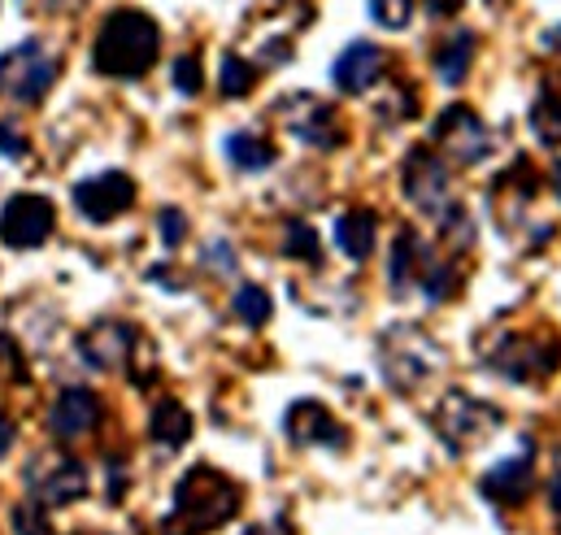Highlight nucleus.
I'll return each mask as SVG.
<instances>
[{"label":"nucleus","mask_w":561,"mask_h":535,"mask_svg":"<svg viewBox=\"0 0 561 535\" xmlns=\"http://www.w3.org/2000/svg\"><path fill=\"white\" fill-rule=\"evenodd\" d=\"M275 118H279L283 127L296 135L300 144H309V148H340L335 110L322 105L318 96H283Z\"/></svg>","instance_id":"nucleus-12"},{"label":"nucleus","mask_w":561,"mask_h":535,"mask_svg":"<svg viewBox=\"0 0 561 535\" xmlns=\"http://www.w3.org/2000/svg\"><path fill=\"white\" fill-rule=\"evenodd\" d=\"M422 253H426V249L419 244L414 231H401V236H397V244H392V266H388V274H392V292H405L410 283H419Z\"/></svg>","instance_id":"nucleus-22"},{"label":"nucleus","mask_w":561,"mask_h":535,"mask_svg":"<svg viewBox=\"0 0 561 535\" xmlns=\"http://www.w3.org/2000/svg\"><path fill=\"white\" fill-rule=\"evenodd\" d=\"M553 192L561 196V166H553Z\"/></svg>","instance_id":"nucleus-37"},{"label":"nucleus","mask_w":561,"mask_h":535,"mask_svg":"<svg viewBox=\"0 0 561 535\" xmlns=\"http://www.w3.org/2000/svg\"><path fill=\"white\" fill-rule=\"evenodd\" d=\"M253 83H257V70H253L244 57L227 53V61H222V92H227V96H249Z\"/></svg>","instance_id":"nucleus-26"},{"label":"nucleus","mask_w":561,"mask_h":535,"mask_svg":"<svg viewBox=\"0 0 561 535\" xmlns=\"http://www.w3.org/2000/svg\"><path fill=\"white\" fill-rule=\"evenodd\" d=\"M13 440H18V431H13V422H9L4 413H0V457H4L9 448H13Z\"/></svg>","instance_id":"nucleus-34"},{"label":"nucleus","mask_w":561,"mask_h":535,"mask_svg":"<svg viewBox=\"0 0 561 535\" xmlns=\"http://www.w3.org/2000/svg\"><path fill=\"white\" fill-rule=\"evenodd\" d=\"M370 18L379 26H388V31H397V26H405L414 18V0H370Z\"/></svg>","instance_id":"nucleus-27"},{"label":"nucleus","mask_w":561,"mask_h":535,"mask_svg":"<svg viewBox=\"0 0 561 535\" xmlns=\"http://www.w3.org/2000/svg\"><path fill=\"white\" fill-rule=\"evenodd\" d=\"M283 253H287V258H300V262H309V266L322 262V249H318L313 227H309V223H296V218L283 227Z\"/></svg>","instance_id":"nucleus-24"},{"label":"nucleus","mask_w":561,"mask_h":535,"mask_svg":"<svg viewBox=\"0 0 561 535\" xmlns=\"http://www.w3.org/2000/svg\"><path fill=\"white\" fill-rule=\"evenodd\" d=\"M240 510V488L218 475L214 466H196L174 488V510L165 519L170 535H205L222 523H231Z\"/></svg>","instance_id":"nucleus-2"},{"label":"nucleus","mask_w":561,"mask_h":535,"mask_svg":"<svg viewBox=\"0 0 561 535\" xmlns=\"http://www.w3.org/2000/svg\"><path fill=\"white\" fill-rule=\"evenodd\" d=\"M26 492L35 505L61 510L88 492V470H83V462L66 457V453H44L26 466Z\"/></svg>","instance_id":"nucleus-5"},{"label":"nucleus","mask_w":561,"mask_h":535,"mask_svg":"<svg viewBox=\"0 0 561 535\" xmlns=\"http://www.w3.org/2000/svg\"><path fill=\"white\" fill-rule=\"evenodd\" d=\"M496 426H501V413L492 405L466 397V392H448L444 405L435 409V431L444 435V444L453 453H466V448L483 444L488 435H496Z\"/></svg>","instance_id":"nucleus-6"},{"label":"nucleus","mask_w":561,"mask_h":535,"mask_svg":"<svg viewBox=\"0 0 561 535\" xmlns=\"http://www.w3.org/2000/svg\"><path fill=\"white\" fill-rule=\"evenodd\" d=\"M545 44H549V48H561V26H553V31H549V39H545Z\"/></svg>","instance_id":"nucleus-36"},{"label":"nucleus","mask_w":561,"mask_h":535,"mask_svg":"<svg viewBox=\"0 0 561 535\" xmlns=\"http://www.w3.org/2000/svg\"><path fill=\"white\" fill-rule=\"evenodd\" d=\"M283 431H287V440L291 444H300V448H309V444H327V448H340V444H348V431L331 418V409L318 401H296L287 409V418H283Z\"/></svg>","instance_id":"nucleus-14"},{"label":"nucleus","mask_w":561,"mask_h":535,"mask_svg":"<svg viewBox=\"0 0 561 535\" xmlns=\"http://www.w3.org/2000/svg\"><path fill=\"white\" fill-rule=\"evenodd\" d=\"M227 157H231L236 170L253 174V170H266V166L275 161V144L253 132H236V135H227Z\"/></svg>","instance_id":"nucleus-20"},{"label":"nucleus","mask_w":561,"mask_h":535,"mask_svg":"<svg viewBox=\"0 0 561 535\" xmlns=\"http://www.w3.org/2000/svg\"><path fill=\"white\" fill-rule=\"evenodd\" d=\"M57 53H48L39 39L13 44L9 53H0V101L13 105H35L48 96V88L57 83Z\"/></svg>","instance_id":"nucleus-3"},{"label":"nucleus","mask_w":561,"mask_h":535,"mask_svg":"<svg viewBox=\"0 0 561 535\" xmlns=\"http://www.w3.org/2000/svg\"><path fill=\"white\" fill-rule=\"evenodd\" d=\"M383 61H388V57H383V48H379V44L357 39V44H348V48L335 57L331 79H335V88H340L344 96H362V92H370V88L379 83Z\"/></svg>","instance_id":"nucleus-15"},{"label":"nucleus","mask_w":561,"mask_h":535,"mask_svg":"<svg viewBox=\"0 0 561 535\" xmlns=\"http://www.w3.org/2000/svg\"><path fill=\"white\" fill-rule=\"evenodd\" d=\"M152 440L161 444V448H183L187 444V435H192V418H187V409L179 401H161L152 409Z\"/></svg>","instance_id":"nucleus-21"},{"label":"nucleus","mask_w":561,"mask_h":535,"mask_svg":"<svg viewBox=\"0 0 561 535\" xmlns=\"http://www.w3.org/2000/svg\"><path fill=\"white\" fill-rule=\"evenodd\" d=\"M157 231H161V244H165V249H179V244H183V236H187V218H183L179 209H161Z\"/></svg>","instance_id":"nucleus-29"},{"label":"nucleus","mask_w":561,"mask_h":535,"mask_svg":"<svg viewBox=\"0 0 561 535\" xmlns=\"http://www.w3.org/2000/svg\"><path fill=\"white\" fill-rule=\"evenodd\" d=\"M375 231H379V218H375L370 209H348V214H340V223H335V244H340L344 258L366 262V258L375 253Z\"/></svg>","instance_id":"nucleus-18"},{"label":"nucleus","mask_w":561,"mask_h":535,"mask_svg":"<svg viewBox=\"0 0 561 535\" xmlns=\"http://www.w3.org/2000/svg\"><path fill=\"white\" fill-rule=\"evenodd\" d=\"M492 371H501L514 384H531V379H549L561 366V335L553 340H536V335H510L501 349H492L488 357Z\"/></svg>","instance_id":"nucleus-7"},{"label":"nucleus","mask_w":561,"mask_h":535,"mask_svg":"<svg viewBox=\"0 0 561 535\" xmlns=\"http://www.w3.org/2000/svg\"><path fill=\"white\" fill-rule=\"evenodd\" d=\"M131 201H136V183L123 170H105V174L75 183V205L88 223H114L118 214L131 209Z\"/></svg>","instance_id":"nucleus-10"},{"label":"nucleus","mask_w":561,"mask_h":535,"mask_svg":"<svg viewBox=\"0 0 561 535\" xmlns=\"http://www.w3.org/2000/svg\"><path fill=\"white\" fill-rule=\"evenodd\" d=\"M0 152L4 157H26V135L18 132V123H0Z\"/></svg>","instance_id":"nucleus-31"},{"label":"nucleus","mask_w":561,"mask_h":535,"mask_svg":"<svg viewBox=\"0 0 561 535\" xmlns=\"http://www.w3.org/2000/svg\"><path fill=\"white\" fill-rule=\"evenodd\" d=\"M48 236H53V201L48 196L22 192V196H13L4 205V214H0V240L9 249H39Z\"/></svg>","instance_id":"nucleus-11"},{"label":"nucleus","mask_w":561,"mask_h":535,"mask_svg":"<svg viewBox=\"0 0 561 535\" xmlns=\"http://www.w3.org/2000/svg\"><path fill=\"white\" fill-rule=\"evenodd\" d=\"M18 4H26V9H35V13H57V9H75V4H83V0H18Z\"/></svg>","instance_id":"nucleus-33"},{"label":"nucleus","mask_w":561,"mask_h":535,"mask_svg":"<svg viewBox=\"0 0 561 535\" xmlns=\"http://www.w3.org/2000/svg\"><path fill=\"white\" fill-rule=\"evenodd\" d=\"M231 305H236V318H240L244 327H266V322H271V296H266V287H257V283H244Z\"/></svg>","instance_id":"nucleus-23"},{"label":"nucleus","mask_w":561,"mask_h":535,"mask_svg":"<svg viewBox=\"0 0 561 535\" xmlns=\"http://www.w3.org/2000/svg\"><path fill=\"white\" fill-rule=\"evenodd\" d=\"M13 532L18 535H48V527H44V505H39V510H13Z\"/></svg>","instance_id":"nucleus-30"},{"label":"nucleus","mask_w":561,"mask_h":535,"mask_svg":"<svg viewBox=\"0 0 561 535\" xmlns=\"http://www.w3.org/2000/svg\"><path fill=\"white\" fill-rule=\"evenodd\" d=\"M170 79H174V88H179L183 96H196V92H201V57H196V53H183V57L174 61V75H170Z\"/></svg>","instance_id":"nucleus-28"},{"label":"nucleus","mask_w":561,"mask_h":535,"mask_svg":"<svg viewBox=\"0 0 561 535\" xmlns=\"http://www.w3.org/2000/svg\"><path fill=\"white\" fill-rule=\"evenodd\" d=\"M435 144L457 161V166H474L492 152V132L483 127V118L466 105H448L435 118Z\"/></svg>","instance_id":"nucleus-9"},{"label":"nucleus","mask_w":561,"mask_h":535,"mask_svg":"<svg viewBox=\"0 0 561 535\" xmlns=\"http://www.w3.org/2000/svg\"><path fill=\"white\" fill-rule=\"evenodd\" d=\"M161 53V31L140 9H114L92 44V66L110 79H140Z\"/></svg>","instance_id":"nucleus-1"},{"label":"nucleus","mask_w":561,"mask_h":535,"mask_svg":"<svg viewBox=\"0 0 561 535\" xmlns=\"http://www.w3.org/2000/svg\"><path fill=\"white\" fill-rule=\"evenodd\" d=\"M531 127L545 144H561V96L545 92L536 105H531Z\"/></svg>","instance_id":"nucleus-25"},{"label":"nucleus","mask_w":561,"mask_h":535,"mask_svg":"<svg viewBox=\"0 0 561 535\" xmlns=\"http://www.w3.org/2000/svg\"><path fill=\"white\" fill-rule=\"evenodd\" d=\"M205 262H209L214 270H222V274H231V270H236V253H231V244L214 240V244L205 249Z\"/></svg>","instance_id":"nucleus-32"},{"label":"nucleus","mask_w":561,"mask_h":535,"mask_svg":"<svg viewBox=\"0 0 561 535\" xmlns=\"http://www.w3.org/2000/svg\"><path fill=\"white\" fill-rule=\"evenodd\" d=\"M379 366L388 375V384L397 392H410L419 388L426 375H435L444 366V353L435 349V340L419 331V327H392L383 340H379Z\"/></svg>","instance_id":"nucleus-4"},{"label":"nucleus","mask_w":561,"mask_h":535,"mask_svg":"<svg viewBox=\"0 0 561 535\" xmlns=\"http://www.w3.org/2000/svg\"><path fill=\"white\" fill-rule=\"evenodd\" d=\"M79 353H83V362H88L92 371H105V375H110V371H123V366L131 362V353H136V327L105 318V322H96L92 331H83Z\"/></svg>","instance_id":"nucleus-13"},{"label":"nucleus","mask_w":561,"mask_h":535,"mask_svg":"<svg viewBox=\"0 0 561 535\" xmlns=\"http://www.w3.org/2000/svg\"><path fill=\"white\" fill-rule=\"evenodd\" d=\"M96 422H101V401L88 388H66L48 413V426L57 440H83L88 431H96Z\"/></svg>","instance_id":"nucleus-16"},{"label":"nucleus","mask_w":561,"mask_h":535,"mask_svg":"<svg viewBox=\"0 0 561 535\" xmlns=\"http://www.w3.org/2000/svg\"><path fill=\"white\" fill-rule=\"evenodd\" d=\"M405 196L419 205L426 218H448L457 205H453V179L444 170V161L431 152V148H414L405 157Z\"/></svg>","instance_id":"nucleus-8"},{"label":"nucleus","mask_w":561,"mask_h":535,"mask_svg":"<svg viewBox=\"0 0 561 535\" xmlns=\"http://www.w3.org/2000/svg\"><path fill=\"white\" fill-rule=\"evenodd\" d=\"M474 35L470 31H453L439 48H435V75L444 79V83H461L466 79V70H470V61H474Z\"/></svg>","instance_id":"nucleus-19"},{"label":"nucleus","mask_w":561,"mask_h":535,"mask_svg":"<svg viewBox=\"0 0 561 535\" xmlns=\"http://www.w3.org/2000/svg\"><path fill=\"white\" fill-rule=\"evenodd\" d=\"M479 488H483V497L496 501V505H523L527 492H531V453H518V457L492 466Z\"/></svg>","instance_id":"nucleus-17"},{"label":"nucleus","mask_w":561,"mask_h":535,"mask_svg":"<svg viewBox=\"0 0 561 535\" xmlns=\"http://www.w3.org/2000/svg\"><path fill=\"white\" fill-rule=\"evenodd\" d=\"M249 535H291L283 523H266V527H257V532H249Z\"/></svg>","instance_id":"nucleus-35"}]
</instances>
